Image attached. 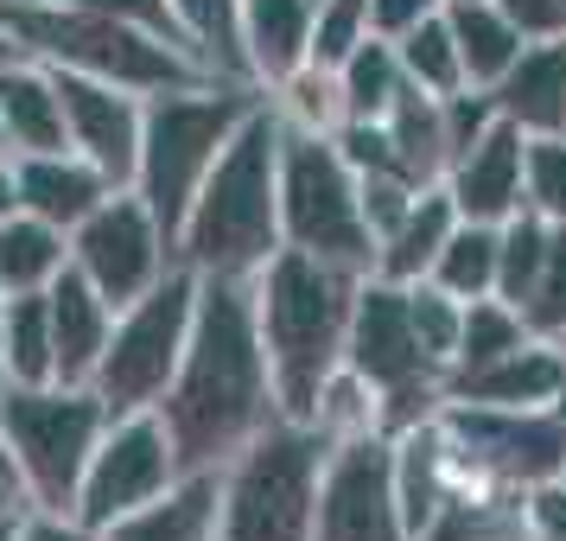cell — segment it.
<instances>
[{
  "instance_id": "cell-1",
  "label": "cell",
  "mask_w": 566,
  "mask_h": 541,
  "mask_svg": "<svg viewBox=\"0 0 566 541\" xmlns=\"http://www.w3.org/2000/svg\"><path fill=\"white\" fill-rule=\"evenodd\" d=\"M274 383H268V357L255 337V306H249V281L230 274H198V312H191V337L172 370V383L159 395V420L172 434L179 471H217V465L242 452L249 439L274 420Z\"/></svg>"
},
{
  "instance_id": "cell-2",
  "label": "cell",
  "mask_w": 566,
  "mask_h": 541,
  "mask_svg": "<svg viewBox=\"0 0 566 541\" xmlns=\"http://www.w3.org/2000/svg\"><path fill=\"white\" fill-rule=\"evenodd\" d=\"M350 268H332L300 249H274L249 274V306H255V337L268 357V383H274V408L286 420H306L318 402V383L344 363V325H350V300H357Z\"/></svg>"
},
{
  "instance_id": "cell-3",
  "label": "cell",
  "mask_w": 566,
  "mask_h": 541,
  "mask_svg": "<svg viewBox=\"0 0 566 541\" xmlns=\"http://www.w3.org/2000/svg\"><path fill=\"white\" fill-rule=\"evenodd\" d=\"M274 166H281V115L261 96L235 134L223 141L217 166L205 173L198 198L185 210L172 256L191 274H230L249 281L281 249V205H274Z\"/></svg>"
},
{
  "instance_id": "cell-4",
  "label": "cell",
  "mask_w": 566,
  "mask_h": 541,
  "mask_svg": "<svg viewBox=\"0 0 566 541\" xmlns=\"http://www.w3.org/2000/svg\"><path fill=\"white\" fill-rule=\"evenodd\" d=\"M0 32L13 39L20 58H39V64H52V71H83V77L122 83L134 96H166V90L217 83L205 64L185 52V45H172V39L134 27V20L57 7V0H0Z\"/></svg>"
},
{
  "instance_id": "cell-5",
  "label": "cell",
  "mask_w": 566,
  "mask_h": 541,
  "mask_svg": "<svg viewBox=\"0 0 566 541\" xmlns=\"http://www.w3.org/2000/svg\"><path fill=\"white\" fill-rule=\"evenodd\" d=\"M325 459H332V439L318 427L274 414L242 452L223 459L217 541H312Z\"/></svg>"
},
{
  "instance_id": "cell-6",
  "label": "cell",
  "mask_w": 566,
  "mask_h": 541,
  "mask_svg": "<svg viewBox=\"0 0 566 541\" xmlns=\"http://www.w3.org/2000/svg\"><path fill=\"white\" fill-rule=\"evenodd\" d=\"M261 103V90L242 83H198V90H166L140 108V154H134V198L159 217V230L179 236L185 210L198 198L205 173L217 166L235 122Z\"/></svg>"
},
{
  "instance_id": "cell-7",
  "label": "cell",
  "mask_w": 566,
  "mask_h": 541,
  "mask_svg": "<svg viewBox=\"0 0 566 541\" xmlns=\"http://www.w3.org/2000/svg\"><path fill=\"white\" fill-rule=\"evenodd\" d=\"M274 205H281V249L318 256L332 268L369 274L376 242L357 210V173L337 154L332 134H306L281 122V166H274Z\"/></svg>"
},
{
  "instance_id": "cell-8",
  "label": "cell",
  "mask_w": 566,
  "mask_h": 541,
  "mask_svg": "<svg viewBox=\"0 0 566 541\" xmlns=\"http://www.w3.org/2000/svg\"><path fill=\"white\" fill-rule=\"evenodd\" d=\"M108 427V408L96 388L64 383H7L0 395V439L27 478L32 510H77L83 465Z\"/></svg>"
},
{
  "instance_id": "cell-9",
  "label": "cell",
  "mask_w": 566,
  "mask_h": 541,
  "mask_svg": "<svg viewBox=\"0 0 566 541\" xmlns=\"http://www.w3.org/2000/svg\"><path fill=\"white\" fill-rule=\"evenodd\" d=\"M191 312H198V274L191 268H166L134 306L115 312L103 344V363L90 388L103 395L108 414H134V408H159V395L172 383V370L185 357V337H191Z\"/></svg>"
},
{
  "instance_id": "cell-10",
  "label": "cell",
  "mask_w": 566,
  "mask_h": 541,
  "mask_svg": "<svg viewBox=\"0 0 566 541\" xmlns=\"http://www.w3.org/2000/svg\"><path fill=\"white\" fill-rule=\"evenodd\" d=\"M179 478V452H172V434L159 408H134V414H108L96 452L83 465V485H77V522L90 529H108L115 516L154 503L159 490Z\"/></svg>"
},
{
  "instance_id": "cell-11",
  "label": "cell",
  "mask_w": 566,
  "mask_h": 541,
  "mask_svg": "<svg viewBox=\"0 0 566 541\" xmlns=\"http://www.w3.org/2000/svg\"><path fill=\"white\" fill-rule=\"evenodd\" d=\"M172 261H179L172 256V236L159 230V217L140 205L134 191H108L103 205L71 230V268H77L115 312L134 306Z\"/></svg>"
},
{
  "instance_id": "cell-12",
  "label": "cell",
  "mask_w": 566,
  "mask_h": 541,
  "mask_svg": "<svg viewBox=\"0 0 566 541\" xmlns=\"http://www.w3.org/2000/svg\"><path fill=\"white\" fill-rule=\"evenodd\" d=\"M312 541H408L395 485H388V439L363 434L332 446L325 478H318V516Z\"/></svg>"
},
{
  "instance_id": "cell-13",
  "label": "cell",
  "mask_w": 566,
  "mask_h": 541,
  "mask_svg": "<svg viewBox=\"0 0 566 541\" xmlns=\"http://www.w3.org/2000/svg\"><path fill=\"white\" fill-rule=\"evenodd\" d=\"M344 363H350L376 395H401V388H420V383H446L433 363H427V351H420V337H413V325H408V287L376 281V274H363L357 281L350 325H344Z\"/></svg>"
},
{
  "instance_id": "cell-14",
  "label": "cell",
  "mask_w": 566,
  "mask_h": 541,
  "mask_svg": "<svg viewBox=\"0 0 566 541\" xmlns=\"http://www.w3.org/2000/svg\"><path fill=\"white\" fill-rule=\"evenodd\" d=\"M52 71V64H45ZM57 108H64V147L83 154L115 191L134 185V154H140V108L147 96H134L122 83L83 77V71H52Z\"/></svg>"
},
{
  "instance_id": "cell-15",
  "label": "cell",
  "mask_w": 566,
  "mask_h": 541,
  "mask_svg": "<svg viewBox=\"0 0 566 541\" xmlns=\"http://www.w3.org/2000/svg\"><path fill=\"white\" fill-rule=\"evenodd\" d=\"M522 154H528V134L496 115L464 154H452L446 179H439L452 210L471 217V223H510L522 210Z\"/></svg>"
},
{
  "instance_id": "cell-16",
  "label": "cell",
  "mask_w": 566,
  "mask_h": 541,
  "mask_svg": "<svg viewBox=\"0 0 566 541\" xmlns=\"http://www.w3.org/2000/svg\"><path fill=\"white\" fill-rule=\"evenodd\" d=\"M446 402L471 408H560L566 402V357L554 337H522L496 363L446 376Z\"/></svg>"
},
{
  "instance_id": "cell-17",
  "label": "cell",
  "mask_w": 566,
  "mask_h": 541,
  "mask_svg": "<svg viewBox=\"0 0 566 541\" xmlns=\"http://www.w3.org/2000/svg\"><path fill=\"white\" fill-rule=\"evenodd\" d=\"M45 306H52V383L90 388L96 363H103L108 325H115V306L83 281L71 261H64V274L45 287Z\"/></svg>"
},
{
  "instance_id": "cell-18",
  "label": "cell",
  "mask_w": 566,
  "mask_h": 541,
  "mask_svg": "<svg viewBox=\"0 0 566 541\" xmlns=\"http://www.w3.org/2000/svg\"><path fill=\"white\" fill-rule=\"evenodd\" d=\"M490 108L522 128L528 141L541 134H566V39H535V45H522L503 77L484 90Z\"/></svg>"
},
{
  "instance_id": "cell-19",
  "label": "cell",
  "mask_w": 566,
  "mask_h": 541,
  "mask_svg": "<svg viewBox=\"0 0 566 541\" xmlns=\"http://www.w3.org/2000/svg\"><path fill=\"white\" fill-rule=\"evenodd\" d=\"M13 185H20V210H27V217H45V223L64 230V236L115 191V185H108L83 154H71V147L13 159Z\"/></svg>"
},
{
  "instance_id": "cell-20",
  "label": "cell",
  "mask_w": 566,
  "mask_h": 541,
  "mask_svg": "<svg viewBox=\"0 0 566 541\" xmlns=\"http://www.w3.org/2000/svg\"><path fill=\"white\" fill-rule=\"evenodd\" d=\"M217 490H223V465L217 471H179L154 503L115 516L103 541H217Z\"/></svg>"
},
{
  "instance_id": "cell-21",
  "label": "cell",
  "mask_w": 566,
  "mask_h": 541,
  "mask_svg": "<svg viewBox=\"0 0 566 541\" xmlns=\"http://www.w3.org/2000/svg\"><path fill=\"white\" fill-rule=\"evenodd\" d=\"M0 134H7V159L57 154L64 147V108H57L52 71L39 58L13 52L0 64Z\"/></svg>"
},
{
  "instance_id": "cell-22",
  "label": "cell",
  "mask_w": 566,
  "mask_h": 541,
  "mask_svg": "<svg viewBox=\"0 0 566 541\" xmlns=\"http://www.w3.org/2000/svg\"><path fill=\"white\" fill-rule=\"evenodd\" d=\"M242 13V58H249V83L261 96L281 77L306 64L312 45V0H235Z\"/></svg>"
},
{
  "instance_id": "cell-23",
  "label": "cell",
  "mask_w": 566,
  "mask_h": 541,
  "mask_svg": "<svg viewBox=\"0 0 566 541\" xmlns=\"http://www.w3.org/2000/svg\"><path fill=\"white\" fill-rule=\"evenodd\" d=\"M452 223H459V210H452V198H446V185H420V198L408 205V217L376 242L369 274H376V281H395V287L427 281V268H433V256L446 249Z\"/></svg>"
},
{
  "instance_id": "cell-24",
  "label": "cell",
  "mask_w": 566,
  "mask_h": 541,
  "mask_svg": "<svg viewBox=\"0 0 566 541\" xmlns=\"http://www.w3.org/2000/svg\"><path fill=\"white\" fill-rule=\"evenodd\" d=\"M439 13H446V27H452V45H459V64H464V83H471V90H490V83L522 58V45H528V39L503 20L496 0H446Z\"/></svg>"
},
{
  "instance_id": "cell-25",
  "label": "cell",
  "mask_w": 566,
  "mask_h": 541,
  "mask_svg": "<svg viewBox=\"0 0 566 541\" xmlns=\"http://www.w3.org/2000/svg\"><path fill=\"white\" fill-rule=\"evenodd\" d=\"M172 7V27H179V45L198 64H205L217 83H249V58H242V13L235 0H166Z\"/></svg>"
},
{
  "instance_id": "cell-26",
  "label": "cell",
  "mask_w": 566,
  "mask_h": 541,
  "mask_svg": "<svg viewBox=\"0 0 566 541\" xmlns=\"http://www.w3.org/2000/svg\"><path fill=\"white\" fill-rule=\"evenodd\" d=\"M71 261V236L52 230L45 217L13 210L0 223V293H45Z\"/></svg>"
},
{
  "instance_id": "cell-27",
  "label": "cell",
  "mask_w": 566,
  "mask_h": 541,
  "mask_svg": "<svg viewBox=\"0 0 566 541\" xmlns=\"http://www.w3.org/2000/svg\"><path fill=\"white\" fill-rule=\"evenodd\" d=\"M388 141H395V154H401V166L413 173V185H439L446 179V108H439V96H427V90H401L395 96V108L382 115Z\"/></svg>"
},
{
  "instance_id": "cell-28",
  "label": "cell",
  "mask_w": 566,
  "mask_h": 541,
  "mask_svg": "<svg viewBox=\"0 0 566 541\" xmlns=\"http://www.w3.org/2000/svg\"><path fill=\"white\" fill-rule=\"evenodd\" d=\"M337 90H344V122H382L388 108H395V96L408 90L395 45L369 32L357 52L337 64Z\"/></svg>"
},
{
  "instance_id": "cell-29",
  "label": "cell",
  "mask_w": 566,
  "mask_h": 541,
  "mask_svg": "<svg viewBox=\"0 0 566 541\" xmlns=\"http://www.w3.org/2000/svg\"><path fill=\"white\" fill-rule=\"evenodd\" d=\"M0 357H7L13 383H52V306H45V293H7Z\"/></svg>"
},
{
  "instance_id": "cell-30",
  "label": "cell",
  "mask_w": 566,
  "mask_h": 541,
  "mask_svg": "<svg viewBox=\"0 0 566 541\" xmlns=\"http://www.w3.org/2000/svg\"><path fill=\"white\" fill-rule=\"evenodd\" d=\"M427 281L446 287L452 300H484V293H496V223L459 217L452 236H446V249L427 268Z\"/></svg>"
},
{
  "instance_id": "cell-31",
  "label": "cell",
  "mask_w": 566,
  "mask_h": 541,
  "mask_svg": "<svg viewBox=\"0 0 566 541\" xmlns=\"http://www.w3.org/2000/svg\"><path fill=\"white\" fill-rule=\"evenodd\" d=\"M388 45H395V58H401V77H408L413 90H427V96H459V90H471V83H464V64H459V45H452L446 13H433V20L408 27L401 39H388Z\"/></svg>"
},
{
  "instance_id": "cell-32",
  "label": "cell",
  "mask_w": 566,
  "mask_h": 541,
  "mask_svg": "<svg viewBox=\"0 0 566 541\" xmlns=\"http://www.w3.org/2000/svg\"><path fill=\"white\" fill-rule=\"evenodd\" d=\"M554 223H541L535 210H515L510 223H496V300H510L522 312V300L535 293V274L547 261Z\"/></svg>"
},
{
  "instance_id": "cell-33",
  "label": "cell",
  "mask_w": 566,
  "mask_h": 541,
  "mask_svg": "<svg viewBox=\"0 0 566 541\" xmlns=\"http://www.w3.org/2000/svg\"><path fill=\"white\" fill-rule=\"evenodd\" d=\"M376 402H382V395L363 383L350 363H337L332 376L318 383V402H312L306 427H318L332 446H344V439H363V434H382V427H376Z\"/></svg>"
},
{
  "instance_id": "cell-34",
  "label": "cell",
  "mask_w": 566,
  "mask_h": 541,
  "mask_svg": "<svg viewBox=\"0 0 566 541\" xmlns=\"http://www.w3.org/2000/svg\"><path fill=\"white\" fill-rule=\"evenodd\" d=\"M268 103L286 128L306 134H337L344 128V90H337V71H318V64H300L293 77H281L268 90Z\"/></svg>"
},
{
  "instance_id": "cell-35",
  "label": "cell",
  "mask_w": 566,
  "mask_h": 541,
  "mask_svg": "<svg viewBox=\"0 0 566 541\" xmlns=\"http://www.w3.org/2000/svg\"><path fill=\"white\" fill-rule=\"evenodd\" d=\"M522 337H528V325H522V312H515L510 300H496V293H484V300H464L459 357H452V370H446V376L478 370V363H496L503 351H515Z\"/></svg>"
},
{
  "instance_id": "cell-36",
  "label": "cell",
  "mask_w": 566,
  "mask_h": 541,
  "mask_svg": "<svg viewBox=\"0 0 566 541\" xmlns=\"http://www.w3.org/2000/svg\"><path fill=\"white\" fill-rule=\"evenodd\" d=\"M408 325H413V337H420L427 363L446 376V370H452V357H459L464 300H452V293H446V287H433V281H413L408 287Z\"/></svg>"
},
{
  "instance_id": "cell-37",
  "label": "cell",
  "mask_w": 566,
  "mask_h": 541,
  "mask_svg": "<svg viewBox=\"0 0 566 541\" xmlns=\"http://www.w3.org/2000/svg\"><path fill=\"white\" fill-rule=\"evenodd\" d=\"M522 210L566 230V134H541L522 154Z\"/></svg>"
},
{
  "instance_id": "cell-38",
  "label": "cell",
  "mask_w": 566,
  "mask_h": 541,
  "mask_svg": "<svg viewBox=\"0 0 566 541\" xmlns=\"http://www.w3.org/2000/svg\"><path fill=\"white\" fill-rule=\"evenodd\" d=\"M363 39H369V0H318V7H312L306 64H318V71H337V64L357 52Z\"/></svg>"
},
{
  "instance_id": "cell-39",
  "label": "cell",
  "mask_w": 566,
  "mask_h": 541,
  "mask_svg": "<svg viewBox=\"0 0 566 541\" xmlns=\"http://www.w3.org/2000/svg\"><path fill=\"white\" fill-rule=\"evenodd\" d=\"M522 325H528V337H566V230H554V242H547L535 293L522 300Z\"/></svg>"
},
{
  "instance_id": "cell-40",
  "label": "cell",
  "mask_w": 566,
  "mask_h": 541,
  "mask_svg": "<svg viewBox=\"0 0 566 541\" xmlns=\"http://www.w3.org/2000/svg\"><path fill=\"white\" fill-rule=\"evenodd\" d=\"M413 198H420V185L401 179V173H357V210H363V230H369V242H382V236L408 217Z\"/></svg>"
},
{
  "instance_id": "cell-41",
  "label": "cell",
  "mask_w": 566,
  "mask_h": 541,
  "mask_svg": "<svg viewBox=\"0 0 566 541\" xmlns=\"http://www.w3.org/2000/svg\"><path fill=\"white\" fill-rule=\"evenodd\" d=\"M515 522L528 541H566V478H547V485H528L515 497Z\"/></svg>"
},
{
  "instance_id": "cell-42",
  "label": "cell",
  "mask_w": 566,
  "mask_h": 541,
  "mask_svg": "<svg viewBox=\"0 0 566 541\" xmlns=\"http://www.w3.org/2000/svg\"><path fill=\"white\" fill-rule=\"evenodd\" d=\"M57 7H83V13H108V20H134V27L159 32L179 45V27H172V7L166 0H57Z\"/></svg>"
},
{
  "instance_id": "cell-43",
  "label": "cell",
  "mask_w": 566,
  "mask_h": 541,
  "mask_svg": "<svg viewBox=\"0 0 566 541\" xmlns=\"http://www.w3.org/2000/svg\"><path fill=\"white\" fill-rule=\"evenodd\" d=\"M503 20H510L528 45L535 39H566V0H496Z\"/></svg>"
},
{
  "instance_id": "cell-44",
  "label": "cell",
  "mask_w": 566,
  "mask_h": 541,
  "mask_svg": "<svg viewBox=\"0 0 566 541\" xmlns=\"http://www.w3.org/2000/svg\"><path fill=\"white\" fill-rule=\"evenodd\" d=\"M13 541H103V529L77 522L71 510H27L20 529H13Z\"/></svg>"
},
{
  "instance_id": "cell-45",
  "label": "cell",
  "mask_w": 566,
  "mask_h": 541,
  "mask_svg": "<svg viewBox=\"0 0 566 541\" xmlns=\"http://www.w3.org/2000/svg\"><path fill=\"white\" fill-rule=\"evenodd\" d=\"M446 0H369V32L376 39H401L408 27H420V20H433Z\"/></svg>"
},
{
  "instance_id": "cell-46",
  "label": "cell",
  "mask_w": 566,
  "mask_h": 541,
  "mask_svg": "<svg viewBox=\"0 0 566 541\" xmlns=\"http://www.w3.org/2000/svg\"><path fill=\"white\" fill-rule=\"evenodd\" d=\"M27 510H32L27 478H20V465H13V452H7V439H0V522H20Z\"/></svg>"
},
{
  "instance_id": "cell-47",
  "label": "cell",
  "mask_w": 566,
  "mask_h": 541,
  "mask_svg": "<svg viewBox=\"0 0 566 541\" xmlns=\"http://www.w3.org/2000/svg\"><path fill=\"white\" fill-rule=\"evenodd\" d=\"M20 210V185H13V159H0V223Z\"/></svg>"
},
{
  "instance_id": "cell-48",
  "label": "cell",
  "mask_w": 566,
  "mask_h": 541,
  "mask_svg": "<svg viewBox=\"0 0 566 541\" xmlns=\"http://www.w3.org/2000/svg\"><path fill=\"white\" fill-rule=\"evenodd\" d=\"M7 58H13V39H7V32H0V64H7Z\"/></svg>"
},
{
  "instance_id": "cell-49",
  "label": "cell",
  "mask_w": 566,
  "mask_h": 541,
  "mask_svg": "<svg viewBox=\"0 0 566 541\" xmlns=\"http://www.w3.org/2000/svg\"><path fill=\"white\" fill-rule=\"evenodd\" d=\"M7 383H13V376H7V357H0V395H7Z\"/></svg>"
},
{
  "instance_id": "cell-50",
  "label": "cell",
  "mask_w": 566,
  "mask_h": 541,
  "mask_svg": "<svg viewBox=\"0 0 566 541\" xmlns=\"http://www.w3.org/2000/svg\"><path fill=\"white\" fill-rule=\"evenodd\" d=\"M13 529H20V522H0V541H13Z\"/></svg>"
},
{
  "instance_id": "cell-51",
  "label": "cell",
  "mask_w": 566,
  "mask_h": 541,
  "mask_svg": "<svg viewBox=\"0 0 566 541\" xmlns=\"http://www.w3.org/2000/svg\"><path fill=\"white\" fill-rule=\"evenodd\" d=\"M0 159H7V134H0Z\"/></svg>"
},
{
  "instance_id": "cell-52",
  "label": "cell",
  "mask_w": 566,
  "mask_h": 541,
  "mask_svg": "<svg viewBox=\"0 0 566 541\" xmlns=\"http://www.w3.org/2000/svg\"><path fill=\"white\" fill-rule=\"evenodd\" d=\"M554 344H560V357H566V337H554Z\"/></svg>"
},
{
  "instance_id": "cell-53",
  "label": "cell",
  "mask_w": 566,
  "mask_h": 541,
  "mask_svg": "<svg viewBox=\"0 0 566 541\" xmlns=\"http://www.w3.org/2000/svg\"><path fill=\"white\" fill-rule=\"evenodd\" d=\"M0 306H7V293H0Z\"/></svg>"
},
{
  "instance_id": "cell-54",
  "label": "cell",
  "mask_w": 566,
  "mask_h": 541,
  "mask_svg": "<svg viewBox=\"0 0 566 541\" xmlns=\"http://www.w3.org/2000/svg\"><path fill=\"white\" fill-rule=\"evenodd\" d=\"M560 478H566V465H560Z\"/></svg>"
},
{
  "instance_id": "cell-55",
  "label": "cell",
  "mask_w": 566,
  "mask_h": 541,
  "mask_svg": "<svg viewBox=\"0 0 566 541\" xmlns=\"http://www.w3.org/2000/svg\"><path fill=\"white\" fill-rule=\"evenodd\" d=\"M312 7H318V0H312Z\"/></svg>"
}]
</instances>
